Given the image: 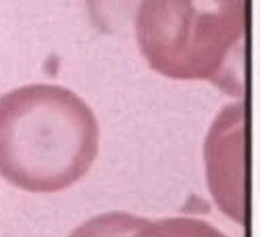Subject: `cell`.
I'll return each mask as SVG.
<instances>
[{"label": "cell", "mask_w": 260, "mask_h": 237, "mask_svg": "<svg viewBox=\"0 0 260 237\" xmlns=\"http://www.w3.org/2000/svg\"><path fill=\"white\" fill-rule=\"evenodd\" d=\"M100 127L90 104L54 83L0 96V177L31 193L71 187L92 168Z\"/></svg>", "instance_id": "6da1fadb"}, {"label": "cell", "mask_w": 260, "mask_h": 237, "mask_svg": "<svg viewBox=\"0 0 260 237\" xmlns=\"http://www.w3.org/2000/svg\"><path fill=\"white\" fill-rule=\"evenodd\" d=\"M132 237H227L214 225L196 217H169L146 221Z\"/></svg>", "instance_id": "277c9868"}, {"label": "cell", "mask_w": 260, "mask_h": 237, "mask_svg": "<svg viewBox=\"0 0 260 237\" xmlns=\"http://www.w3.org/2000/svg\"><path fill=\"white\" fill-rule=\"evenodd\" d=\"M206 181L221 212L235 223L246 219V113L229 104L212 121L204 142Z\"/></svg>", "instance_id": "3957f363"}, {"label": "cell", "mask_w": 260, "mask_h": 237, "mask_svg": "<svg viewBox=\"0 0 260 237\" xmlns=\"http://www.w3.org/2000/svg\"><path fill=\"white\" fill-rule=\"evenodd\" d=\"M246 0H140L134 33L148 67L175 81L246 85Z\"/></svg>", "instance_id": "7a4b0ae2"}, {"label": "cell", "mask_w": 260, "mask_h": 237, "mask_svg": "<svg viewBox=\"0 0 260 237\" xmlns=\"http://www.w3.org/2000/svg\"><path fill=\"white\" fill-rule=\"evenodd\" d=\"M140 0H85L92 23L102 33H125L132 27Z\"/></svg>", "instance_id": "5b68a950"}, {"label": "cell", "mask_w": 260, "mask_h": 237, "mask_svg": "<svg viewBox=\"0 0 260 237\" xmlns=\"http://www.w3.org/2000/svg\"><path fill=\"white\" fill-rule=\"evenodd\" d=\"M148 219L129 212H104L81 223L69 237H132Z\"/></svg>", "instance_id": "8992f818"}]
</instances>
